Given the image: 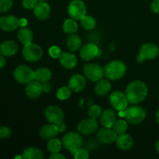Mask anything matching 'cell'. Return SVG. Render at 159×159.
Instances as JSON below:
<instances>
[{"instance_id": "3957f363", "label": "cell", "mask_w": 159, "mask_h": 159, "mask_svg": "<svg viewBox=\"0 0 159 159\" xmlns=\"http://www.w3.org/2000/svg\"><path fill=\"white\" fill-rule=\"evenodd\" d=\"M127 67L125 64L120 60H113L108 62L104 67V75L111 81H116L122 79L126 74Z\"/></svg>"}, {"instance_id": "7a4b0ae2", "label": "cell", "mask_w": 159, "mask_h": 159, "mask_svg": "<svg viewBox=\"0 0 159 159\" xmlns=\"http://www.w3.org/2000/svg\"><path fill=\"white\" fill-rule=\"evenodd\" d=\"M118 115L124 118L128 124L132 125L141 124L146 117V113L144 109L137 104H132V106L127 107L124 110L119 111Z\"/></svg>"}, {"instance_id": "4fadbf2b", "label": "cell", "mask_w": 159, "mask_h": 159, "mask_svg": "<svg viewBox=\"0 0 159 159\" xmlns=\"http://www.w3.org/2000/svg\"><path fill=\"white\" fill-rule=\"evenodd\" d=\"M117 134L112 129V127H102L99 130H97L96 133V138L99 142L102 144H110L116 141Z\"/></svg>"}, {"instance_id": "7bdbcfd3", "label": "cell", "mask_w": 159, "mask_h": 159, "mask_svg": "<svg viewBox=\"0 0 159 159\" xmlns=\"http://www.w3.org/2000/svg\"><path fill=\"white\" fill-rule=\"evenodd\" d=\"M6 60L5 56L2 55V54H0V69L2 68L3 67L6 65Z\"/></svg>"}, {"instance_id": "4316f807", "label": "cell", "mask_w": 159, "mask_h": 159, "mask_svg": "<svg viewBox=\"0 0 159 159\" xmlns=\"http://www.w3.org/2000/svg\"><path fill=\"white\" fill-rule=\"evenodd\" d=\"M66 44L70 51L75 52L82 48V39L76 34H70L69 37L67 38Z\"/></svg>"}, {"instance_id": "5b68a950", "label": "cell", "mask_w": 159, "mask_h": 159, "mask_svg": "<svg viewBox=\"0 0 159 159\" xmlns=\"http://www.w3.org/2000/svg\"><path fill=\"white\" fill-rule=\"evenodd\" d=\"M13 77L19 83L27 85L34 80V71L26 65H19L14 70Z\"/></svg>"}, {"instance_id": "44dd1931", "label": "cell", "mask_w": 159, "mask_h": 159, "mask_svg": "<svg viewBox=\"0 0 159 159\" xmlns=\"http://www.w3.org/2000/svg\"><path fill=\"white\" fill-rule=\"evenodd\" d=\"M116 144L122 151H129L133 148L134 144V140L130 134L124 133L122 134L117 135L116 139Z\"/></svg>"}, {"instance_id": "ee69618b", "label": "cell", "mask_w": 159, "mask_h": 159, "mask_svg": "<svg viewBox=\"0 0 159 159\" xmlns=\"http://www.w3.org/2000/svg\"><path fill=\"white\" fill-rule=\"evenodd\" d=\"M42 85H43V91L45 92V93H48L51 90V86H50L48 82H44V83H42Z\"/></svg>"}, {"instance_id": "8992f818", "label": "cell", "mask_w": 159, "mask_h": 159, "mask_svg": "<svg viewBox=\"0 0 159 159\" xmlns=\"http://www.w3.org/2000/svg\"><path fill=\"white\" fill-rule=\"evenodd\" d=\"M22 54L26 61L30 62H36L40 60L43 52L41 47L32 42V43L24 45Z\"/></svg>"}, {"instance_id": "d4e9b609", "label": "cell", "mask_w": 159, "mask_h": 159, "mask_svg": "<svg viewBox=\"0 0 159 159\" xmlns=\"http://www.w3.org/2000/svg\"><path fill=\"white\" fill-rule=\"evenodd\" d=\"M52 77V73L49 68L46 67L39 68L34 71V80L40 82V83H44L50 81Z\"/></svg>"}, {"instance_id": "836d02e7", "label": "cell", "mask_w": 159, "mask_h": 159, "mask_svg": "<svg viewBox=\"0 0 159 159\" xmlns=\"http://www.w3.org/2000/svg\"><path fill=\"white\" fill-rule=\"evenodd\" d=\"M101 113H102V110H101V107L98 105H93L89 109L88 114L89 117L97 119V118H99Z\"/></svg>"}, {"instance_id": "681fc988", "label": "cell", "mask_w": 159, "mask_h": 159, "mask_svg": "<svg viewBox=\"0 0 159 159\" xmlns=\"http://www.w3.org/2000/svg\"><path fill=\"white\" fill-rule=\"evenodd\" d=\"M47 0H39V2H46Z\"/></svg>"}, {"instance_id": "e0dca14e", "label": "cell", "mask_w": 159, "mask_h": 159, "mask_svg": "<svg viewBox=\"0 0 159 159\" xmlns=\"http://www.w3.org/2000/svg\"><path fill=\"white\" fill-rule=\"evenodd\" d=\"M43 92V85L38 81L34 80L26 85V94L30 99H37L41 96Z\"/></svg>"}, {"instance_id": "6da1fadb", "label": "cell", "mask_w": 159, "mask_h": 159, "mask_svg": "<svg viewBox=\"0 0 159 159\" xmlns=\"http://www.w3.org/2000/svg\"><path fill=\"white\" fill-rule=\"evenodd\" d=\"M125 94L129 103L138 104L146 99L148 94V89L144 82L135 80L128 84Z\"/></svg>"}, {"instance_id": "74e56055", "label": "cell", "mask_w": 159, "mask_h": 159, "mask_svg": "<svg viewBox=\"0 0 159 159\" xmlns=\"http://www.w3.org/2000/svg\"><path fill=\"white\" fill-rule=\"evenodd\" d=\"M12 135V130L9 127L3 126L0 127V139L6 140L9 138Z\"/></svg>"}, {"instance_id": "f546056e", "label": "cell", "mask_w": 159, "mask_h": 159, "mask_svg": "<svg viewBox=\"0 0 159 159\" xmlns=\"http://www.w3.org/2000/svg\"><path fill=\"white\" fill-rule=\"evenodd\" d=\"M63 144L62 141L55 138H53L48 141L47 144V149L51 153H56V152H60L61 151Z\"/></svg>"}, {"instance_id": "f6af8a7d", "label": "cell", "mask_w": 159, "mask_h": 159, "mask_svg": "<svg viewBox=\"0 0 159 159\" xmlns=\"http://www.w3.org/2000/svg\"><path fill=\"white\" fill-rule=\"evenodd\" d=\"M27 23H28L27 20L24 18H22V19H20V20H19L20 26H21V27H25V26L27 25Z\"/></svg>"}, {"instance_id": "60d3db41", "label": "cell", "mask_w": 159, "mask_h": 159, "mask_svg": "<svg viewBox=\"0 0 159 159\" xmlns=\"http://www.w3.org/2000/svg\"><path fill=\"white\" fill-rule=\"evenodd\" d=\"M50 159H65L66 157L62 155L60 152H56V153H51V156L49 157Z\"/></svg>"}, {"instance_id": "ffe728a7", "label": "cell", "mask_w": 159, "mask_h": 159, "mask_svg": "<svg viewBox=\"0 0 159 159\" xmlns=\"http://www.w3.org/2000/svg\"><path fill=\"white\" fill-rule=\"evenodd\" d=\"M19 49L18 44L13 40H5L0 44V54L5 57H11L15 55Z\"/></svg>"}, {"instance_id": "7dc6e473", "label": "cell", "mask_w": 159, "mask_h": 159, "mask_svg": "<svg viewBox=\"0 0 159 159\" xmlns=\"http://www.w3.org/2000/svg\"><path fill=\"white\" fill-rule=\"evenodd\" d=\"M155 118H156V121L157 123L159 124V110L157 111L156 113V116H155Z\"/></svg>"}, {"instance_id": "8fae6325", "label": "cell", "mask_w": 159, "mask_h": 159, "mask_svg": "<svg viewBox=\"0 0 159 159\" xmlns=\"http://www.w3.org/2000/svg\"><path fill=\"white\" fill-rule=\"evenodd\" d=\"M99 123L97 119L93 117H89L82 120L78 124V131L84 135H91L96 133L98 130Z\"/></svg>"}, {"instance_id": "9a60e30c", "label": "cell", "mask_w": 159, "mask_h": 159, "mask_svg": "<svg viewBox=\"0 0 159 159\" xmlns=\"http://www.w3.org/2000/svg\"><path fill=\"white\" fill-rule=\"evenodd\" d=\"M98 55H99V48L95 43H86L80 48V57L85 61L93 60Z\"/></svg>"}, {"instance_id": "ab89813d", "label": "cell", "mask_w": 159, "mask_h": 159, "mask_svg": "<svg viewBox=\"0 0 159 159\" xmlns=\"http://www.w3.org/2000/svg\"><path fill=\"white\" fill-rule=\"evenodd\" d=\"M151 9L155 13H159V0H153L151 4Z\"/></svg>"}, {"instance_id": "52a82bcc", "label": "cell", "mask_w": 159, "mask_h": 159, "mask_svg": "<svg viewBox=\"0 0 159 159\" xmlns=\"http://www.w3.org/2000/svg\"><path fill=\"white\" fill-rule=\"evenodd\" d=\"M83 74L92 82H98L104 76V68L96 63L87 64L83 68Z\"/></svg>"}, {"instance_id": "83f0119b", "label": "cell", "mask_w": 159, "mask_h": 159, "mask_svg": "<svg viewBox=\"0 0 159 159\" xmlns=\"http://www.w3.org/2000/svg\"><path fill=\"white\" fill-rule=\"evenodd\" d=\"M23 158L25 159H41L43 158V153L40 149L35 147L26 148L22 153Z\"/></svg>"}, {"instance_id": "e575fe53", "label": "cell", "mask_w": 159, "mask_h": 159, "mask_svg": "<svg viewBox=\"0 0 159 159\" xmlns=\"http://www.w3.org/2000/svg\"><path fill=\"white\" fill-rule=\"evenodd\" d=\"M74 158L75 159H88L89 158V152L86 148H81L75 152Z\"/></svg>"}, {"instance_id": "d590c367", "label": "cell", "mask_w": 159, "mask_h": 159, "mask_svg": "<svg viewBox=\"0 0 159 159\" xmlns=\"http://www.w3.org/2000/svg\"><path fill=\"white\" fill-rule=\"evenodd\" d=\"M12 6V0H0V12H7Z\"/></svg>"}, {"instance_id": "f35d334b", "label": "cell", "mask_w": 159, "mask_h": 159, "mask_svg": "<svg viewBox=\"0 0 159 159\" xmlns=\"http://www.w3.org/2000/svg\"><path fill=\"white\" fill-rule=\"evenodd\" d=\"M38 2L39 0H23L22 5L26 9H34Z\"/></svg>"}, {"instance_id": "5bb4252c", "label": "cell", "mask_w": 159, "mask_h": 159, "mask_svg": "<svg viewBox=\"0 0 159 159\" xmlns=\"http://www.w3.org/2000/svg\"><path fill=\"white\" fill-rule=\"evenodd\" d=\"M20 26L19 19L12 15H7L0 18V29L6 32L14 31Z\"/></svg>"}, {"instance_id": "c3c4849f", "label": "cell", "mask_w": 159, "mask_h": 159, "mask_svg": "<svg viewBox=\"0 0 159 159\" xmlns=\"http://www.w3.org/2000/svg\"><path fill=\"white\" fill-rule=\"evenodd\" d=\"M16 158H23V155H18V156H16L15 159Z\"/></svg>"}, {"instance_id": "f1b7e54d", "label": "cell", "mask_w": 159, "mask_h": 159, "mask_svg": "<svg viewBox=\"0 0 159 159\" xmlns=\"http://www.w3.org/2000/svg\"><path fill=\"white\" fill-rule=\"evenodd\" d=\"M79 28V25L75 20L72 18L67 19L63 23V30L66 34H75Z\"/></svg>"}, {"instance_id": "8d00e7d4", "label": "cell", "mask_w": 159, "mask_h": 159, "mask_svg": "<svg viewBox=\"0 0 159 159\" xmlns=\"http://www.w3.org/2000/svg\"><path fill=\"white\" fill-rule=\"evenodd\" d=\"M61 53L62 51L61 50V48H59L58 46H55V45L51 46V48H49V50H48V54H49V55L54 59H58L59 57L61 56Z\"/></svg>"}, {"instance_id": "7402d4cb", "label": "cell", "mask_w": 159, "mask_h": 159, "mask_svg": "<svg viewBox=\"0 0 159 159\" xmlns=\"http://www.w3.org/2000/svg\"><path fill=\"white\" fill-rule=\"evenodd\" d=\"M116 120V114L114 110L111 109H107L102 111L99 116V122L102 127H112Z\"/></svg>"}, {"instance_id": "d6986e66", "label": "cell", "mask_w": 159, "mask_h": 159, "mask_svg": "<svg viewBox=\"0 0 159 159\" xmlns=\"http://www.w3.org/2000/svg\"><path fill=\"white\" fill-rule=\"evenodd\" d=\"M34 13L36 18L40 20H45L50 16L51 7L46 2H39L34 9Z\"/></svg>"}, {"instance_id": "484cf974", "label": "cell", "mask_w": 159, "mask_h": 159, "mask_svg": "<svg viewBox=\"0 0 159 159\" xmlns=\"http://www.w3.org/2000/svg\"><path fill=\"white\" fill-rule=\"evenodd\" d=\"M17 38L22 44L26 45L32 43L33 40H34V34L29 28L26 27V26L21 27V29H20V30L18 31Z\"/></svg>"}, {"instance_id": "603a6c76", "label": "cell", "mask_w": 159, "mask_h": 159, "mask_svg": "<svg viewBox=\"0 0 159 159\" xmlns=\"http://www.w3.org/2000/svg\"><path fill=\"white\" fill-rule=\"evenodd\" d=\"M58 133L59 131L57 125L51 123L42 126L40 129V136L45 140H50L53 138H55Z\"/></svg>"}, {"instance_id": "4dcf8cb0", "label": "cell", "mask_w": 159, "mask_h": 159, "mask_svg": "<svg viewBox=\"0 0 159 159\" xmlns=\"http://www.w3.org/2000/svg\"><path fill=\"white\" fill-rule=\"evenodd\" d=\"M112 129L114 130V132L117 135L122 134L127 132V129H128V123H127V121L125 119L117 120L113 124Z\"/></svg>"}, {"instance_id": "2e32d148", "label": "cell", "mask_w": 159, "mask_h": 159, "mask_svg": "<svg viewBox=\"0 0 159 159\" xmlns=\"http://www.w3.org/2000/svg\"><path fill=\"white\" fill-rule=\"evenodd\" d=\"M86 78L80 74L73 75L68 82V87L75 93H79L86 87Z\"/></svg>"}, {"instance_id": "ba28073f", "label": "cell", "mask_w": 159, "mask_h": 159, "mask_svg": "<svg viewBox=\"0 0 159 159\" xmlns=\"http://www.w3.org/2000/svg\"><path fill=\"white\" fill-rule=\"evenodd\" d=\"M159 55V48L156 44L152 43H146L140 48L138 61L142 62L147 60H153Z\"/></svg>"}, {"instance_id": "7c38bea8", "label": "cell", "mask_w": 159, "mask_h": 159, "mask_svg": "<svg viewBox=\"0 0 159 159\" xmlns=\"http://www.w3.org/2000/svg\"><path fill=\"white\" fill-rule=\"evenodd\" d=\"M44 116L47 120L51 124H57L64 120V112L57 106H48L44 111Z\"/></svg>"}, {"instance_id": "bcb514c9", "label": "cell", "mask_w": 159, "mask_h": 159, "mask_svg": "<svg viewBox=\"0 0 159 159\" xmlns=\"http://www.w3.org/2000/svg\"><path fill=\"white\" fill-rule=\"evenodd\" d=\"M155 148H156V151L158 152V153L159 154V140H158L155 144Z\"/></svg>"}, {"instance_id": "277c9868", "label": "cell", "mask_w": 159, "mask_h": 159, "mask_svg": "<svg viewBox=\"0 0 159 159\" xmlns=\"http://www.w3.org/2000/svg\"><path fill=\"white\" fill-rule=\"evenodd\" d=\"M62 144L66 150L74 154L83 145V138L80 133L68 132L62 138Z\"/></svg>"}, {"instance_id": "1f68e13d", "label": "cell", "mask_w": 159, "mask_h": 159, "mask_svg": "<svg viewBox=\"0 0 159 159\" xmlns=\"http://www.w3.org/2000/svg\"><path fill=\"white\" fill-rule=\"evenodd\" d=\"M81 25L85 30H92L96 27V21L91 16L85 15L81 20Z\"/></svg>"}, {"instance_id": "9c48e42d", "label": "cell", "mask_w": 159, "mask_h": 159, "mask_svg": "<svg viewBox=\"0 0 159 159\" xmlns=\"http://www.w3.org/2000/svg\"><path fill=\"white\" fill-rule=\"evenodd\" d=\"M86 6L82 0H72L68 6V13L71 18L81 20L86 15Z\"/></svg>"}, {"instance_id": "b9f144b4", "label": "cell", "mask_w": 159, "mask_h": 159, "mask_svg": "<svg viewBox=\"0 0 159 159\" xmlns=\"http://www.w3.org/2000/svg\"><path fill=\"white\" fill-rule=\"evenodd\" d=\"M56 125H57L59 132H64L65 130H66V125H65V124L63 122V121L58 123V124H56Z\"/></svg>"}, {"instance_id": "30bf717a", "label": "cell", "mask_w": 159, "mask_h": 159, "mask_svg": "<svg viewBox=\"0 0 159 159\" xmlns=\"http://www.w3.org/2000/svg\"><path fill=\"white\" fill-rule=\"evenodd\" d=\"M110 102L114 110L116 111H122L128 107V100L125 93L121 91H114L110 94Z\"/></svg>"}, {"instance_id": "ac0fdd59", "label": "cell", "mask_w": 159, "mask_h": 159, "mask_svg": "<svg viewBox=\"0 0 159 159\" xmlns=\"http://www.w3.org/2000/svg\"><path fill=\"white\" fill-rule=\"evenodd\" d=\"M58 60L61 65L66 69H73L78 64L77 57L71 52H62Z\"/></svg>"}, {"instance_id": "d6a6232c", "label": "cell", "mask_w": 159, "mask_h": 159, "mask_svg": "<svg viewBox=\"0 0 159 159\" xmlns=\"http://www.w3.org/2000/svg\"><path fill=\"white\" fill-rule=\"evenodd\" d=\"M71 90L68 86H62L57 89L56 96L59 100L65 101L70 98L71 95Z\"/></svg>"}, {"instance_id": "cb8c5ba5", "label": "cell", "mask_w": 159, "mask_h": 159, "mask_svg": "<svg viewBox=\"0 0 159 159\" xmlns=\"http://www.w3.org/2000/svg\"><path fill=\"white\" fill-rule=\"evenodd\" d=\"M111 88L112 85L110 79L102 78V79L96 82V85H95V93L97 96H103L110 93Z\"/></svg>"}]
</instances>
